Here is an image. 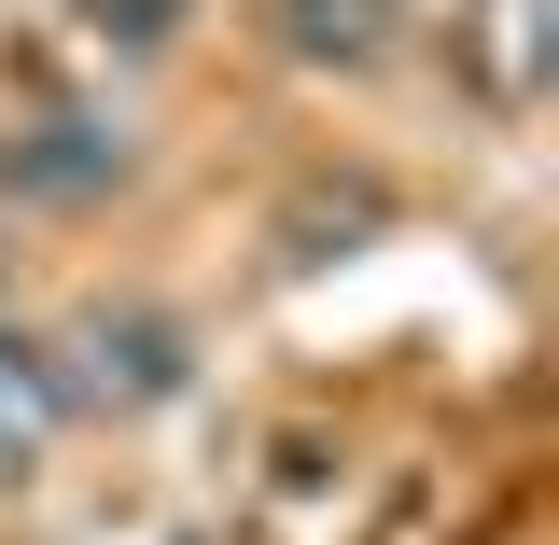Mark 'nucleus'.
I'll return each mask as SVG.
<instances>
[{"label": "nucleus", "instance_id": "f257e3e1", "mask_svg": "<svg viewBox=\"0 0 559 545\" xmlns=\"http://www.w3.org/2000/svg\"><path fill=\"white\" fill-rule=\"evenodd\" d=\"M182 378H197V336H182L168 308H84L57 392H70V406H168Z\"/></svg>", "mask_w": 559, "mask_h": 545}, {"label": "nucleus", "instance_id": "f03ea898", "mask_svg": "<svg viewBox=\"0 0 559 545\" xmlns=\"http://www.w3.org/2000/svg\"><path fill=\"white\" fill-rule=\"evenodd\" d=\"M57 419H70V392H57V349H28L14 322H0V489H28V476H43Z\"/></svg>", "mask_w": 559, "mask_h": 545}, {"label": "nucleus", "instance_id": "7ed1b4c3", "mask_svg": "<svg viewBox=\"0 0 559 545\" xmlns=\"http://www.w3.org/2000/svg\"><path fill=\"white\" fill-rule=\"evenodd\" d=\"M0 182L14 197H112L127 182V140L112 127H28V140H0Z\"/></svg>", "mask_w": 559, "mask_h": 545}, {"label": "nucleus", "instance_id": "20e7f679", "mask_svg": "<svg viewBox=\"0 0 559 545\" xmlns=\"http://www.w3.org/2000/svg\"><path fill=\"white\" fill-rule=\"evenodd\" d=\"M280 43L308 70H364V57H392V0H280Z\"/></svg>", "mask_w": 559, "mask_h": 545}, {"label": "nucleus", "instance_id": "39448f33", "mask_svg": "<svg viewBox=\"0 0 559 545\" xmlns=\"http://www.w3.org/2000/svg\"><path fill=\"white\" fill-rule=\"evenodd\" d=\"M98 14H182V0H98Z\"/></svg>", "mask_w": 559, "mask_h": 545}]
</instances>
